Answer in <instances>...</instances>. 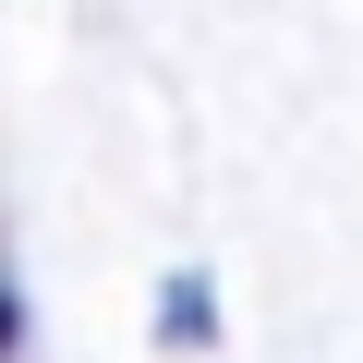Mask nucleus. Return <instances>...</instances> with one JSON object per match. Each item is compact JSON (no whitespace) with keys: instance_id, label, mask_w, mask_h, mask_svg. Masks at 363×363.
<instances>
[{"instance_id":"nucleus-1","label":"nucleus","mask_w":363,"mask_h":363,"mask_svg":"<svg viewBox=\"0 0 363 363\" xmlns=\"http://www.w3.org/2000/svg\"><path fill=\"white\" fill-rule=\"evenodd\" d=\"M157 315H169V339H206V291H194V279H169Z\"/></svg>"},{"instance_id":"nucleus-2","label":"nucleus","mask_w":363,"mask_h":363,"mask_svg":"<svg viewBox=\"0 0 363 363\" xmlns=\"http://www.w3.org/2000/svg\"><path fill=\"white\" fill-rule=\"evenodd\" d=\"M13 339H25V315H13V291H0V351H13Z\"/></svg>"}]
</instances>
